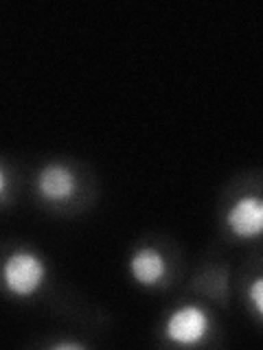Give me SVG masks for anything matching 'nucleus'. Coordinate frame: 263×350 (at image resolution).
Here are the masks:
<instances>
[{"mask_svg":"<svg viewBox=\"0 0 263 350\" xmlns=\"http://www.w3.org/2000/svg\"><path fill=\"white\" fill-rule=\"evenodd\" d=\"M5 189H7V173L0 169V195L5 193Z\"/></svg>","mask_w":263,"mask_h":350,"instance_id":"nucleus-7","label":"nucleus"},{"mask_svg":"<svg viewBox=\"0 0 263 350\" xmlns=\"http://www.w3.org/2000/svg\"><path fill=\"white\" fill-rule=\"evenodd\" d=\"M132 276L142 287H153L164 276H167V260L153 247H140L134 252V256L129 260Z\"/></svg>","mask_w":263,"mask_h":350,"instance_id":"nucleus-5","label":"nucleus"},{"mask_svg":"<svg viewBox=\"0 0 263 350\" xmlns=\"http://www.w3.org/2000/svg\"><path fill=\"white\" fill-rule=\"evenodd\" d=\"M38 191L49 202H66L77 191V178L64 164H49L38 175Z\"/></svg>","mask_w":263,"mask_h":350,"instance_id":"nucleus-4","label":"nucleus"},{"mask_svg":"<svg viewBox=\"0 0 263 350\" xmlns=\"http://www.w3.org/2000/svg\"><path fill=\"white\" fill-rule=\"evenodd\" d=\"M208 333V315L200 306H182L167 320V337L175 344H197Z\"/></svg>","mask_w":263,"mask_h":350,"instance_id":"nucleus-2","label":"nucleus"},{"mask_svg":"<svg viewBox=\"0 0 263 350\" xmlns=\"http://www.w3.org/2000/svg\"><path fill=\"white\" fill-rule=\"evenodd\" d=\"M44 276H47L44 260L33 252H14L3 267L5 287L20 298L36 293L42 287Z\"/></svg>","mask_w":263,"mask_h":350,"instance_id":"nucleus-1","label":"nucleus"},{"mask_svg":"<svg viewBox=\"0 0 263 350\" xmlns=\"http://www.w3.org/2000/svg\"><path fill=\"white\" fill-rule=\"evenodd\" d=\"M250 295H252V302H255L257 313H261L263 311V280L261 278H257L255 282H252Z\"/></svg>","mask_w":263,"mask_h":350,"instance_id":"nucleus-6","label":"nucleus"},{"mask_svg":"<svg viewBox=\"0 0 263 350\" xmlns=\"http://www.w3.org/2000/svg\"><path fill=\"white\" fill-rule=\"evenodd\" d=\"M55 348H82V344H68V342H66V344H58V346H55Z\"/></svg>","mask_w":263,"mask_h":350,"instance_id":"nucleus-8","label":"nucleus"},{"mask_svg":"<svg viewBox=\"0 0 263 350\" xmlns=\"http://www.w3.org/2000/svg\"><path fill=\"white\" fill-rule=\"evenodd\" d=\"M230 232L250 239L261 234L263 228V204L259 197H241V200L230 208V213L226 217Z\"/></svg>","mask_w":263,"mask_h":350,"instance_id":"nucleus-3","label":"nucleus"}]
</instances>
